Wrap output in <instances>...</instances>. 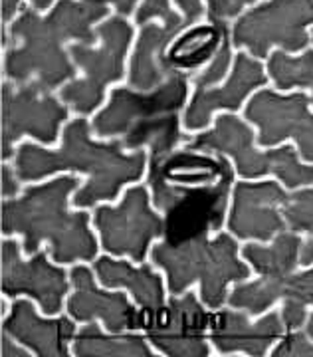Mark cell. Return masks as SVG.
Listing matches in <instances>:
<instances>
[{
  "label": "cell",
  "instance_id": "6da1fadb",
  "mask_svg": "<svg viewBox=\"0 0 313 357\" xmlns=\"http://www.w3.org/2000/svg\"><path fill=\"white\" fill-rule=\"evenodd\" d=\"M234 177L228 157L188 145L149 157L147 187L165 218V243L176 246L222 229Z\"/></svg>",
  "mask_w": 313,
  "mask_h": 357
},
{
  "label": "cell",
  "instance_id": "7a4b0ae2",
  "mask_svg": "<svg viewBox=\"0 0 313 357\" xmlns=\"http://www.w3.org/2000/svg\"><path fill=\"white\" fill-rule=\"evenodd\" d=\"M109 18V4L101 0H58L46 16L22 6L10 24V44L4 50L2 74L14 86L36 79L54 91L74 79L75 68L66 42L96 44L93 24Z\"/></svg>",
  "mask_w": 313,
  "mask_h": 357
},
{
  "label": "cell",
  "instance_id": "3957f363",
  "mask_svg": "<svg viewBox=\"0 0 313 357\" xmlns=\"http://www.w3.org/2000/svg\"><path fill=\"white\" fill-rule=\"evenodd\" d=\"M93 129L86 117L68 121L58 149L36 143H20L14 155V169L22 183L42 181L60 173H82L88 181L74 195V206L91 208L100 203H112L125 185L139 183L149 155L145 149L123 153L119 139L96 141Z\"/></svg>",
  "mask_w": 313,
  "mask_h": 357
},
{
  "label": "cell",
  "instance_id": "277c9868",
  "mask_svg": "<svg viewBox=\"0 0 313 357\" xmlns=\"http://www.w3.org/2000/svg\"><path fill=\"white\" fill-rule=\"evenodd\" d=\"M77 177H54L26 187L20 197L2 199L0 229L4 236H22L26 255H36L42 243L50 244L56 264L93 262L100 243L91 230L88 211H72L70 197L79 189Z\"/></svg>",
  "mask_w": 313,
  "mask_h": 357
},
{
  "label": "cell",
  "instance_id": "5b68a950",
  "mask_svg": "<svg viewBox=\"0 0 313 357\" xmlns=\"http://www.w3.org/2000/svg\"><path fill=\"white\" fill-rule=\"evenodd\" d=\"M192 74L175 72L159 88L139 91L115 86L109 100L91 119L93 135L100 139H119L125 151L149 147V157L169 153L190 137L183 133V117Z\"/></svg>",
  "mask_w": 313,
  "mask_h": 357
},
{
  "label": "cell",
  "instance_id": "8992f818",
  "mask_svg": "<svg viewBox=\"0 0 313 357\" xmlns=\"http://www.w3.org/2000/svg\"><path fill=\"white\" fill-rule=\"evenodd\" d=\"M238 238L218 232L216 238L199 236L183 244L157 243L151 246V262L165 272L167 288L173 296L185 294L199 284L202 304L218 310L228 302L230 284L250 278L252 266L240 258Z\"/></svg>",
  "mask_w": 313,
  "mask_h": 357
},
{
  "label": "cell",
  "instance_id": "52a82bcc",
  "mask_svg": "<svg viewBox=\"0 0 313 357\" xmlns=\"http://www.w3.org/2000/svg\"><path fill=\"white\" fill-rule=\"evenodd\" d=\"M256 131L250 121L236 114L216 115L211 129L199 131L187 145L206 153H220L232 161L242 178L276 177L288 191L313 185V165L301 161L293 145H277L260 151L256 147Z\"/></svg>",
  "mask_w": 313,
  "mask_h": 357
},
{
  "label": "cell",
  "instance_id": "ba28073f",
  "mask_svg": "<svg viewBox=\"0 0 313 357\" xmlns=\"http://www.w3.org/2000/svg\"><path fill=\"white\" fill-rule=\"evenodd\" d=\"M101 44H74L70 56L84 77H74L60 88V100L75 114L89 115L98 112L105 89L125 76V58L135 36V26L125 16H109L96 28Z\"/></svg>",
  "mask_w": 313,
  "mask_h": 357
},
{
  "label": "cell",
  "instance_id": "9c48e42d",
  "mask_svg": "<svg viewBox=\"0 0 313 357\" xmlns=\"http://www.w3.org/2000/svg\"><path fill=\"white\" fill-rule=\"evenodd\" d=\"M313 0H264L232 24V44L256 60L272 50L300 54L312 44Z\"/></svg>",
  "mask_w": 313,
  "mask_h": 357
},
{
  "label": "cell",
  "instance_id": "30bf717a",
  "mask_svg": "<svg viewBox=\"0 0 313 357\" xmlns=\"http://www.w3.org/2000/svg\"><path fill=\"white\" fill-rule=\"evenodd\" d=\"M91 225L107 255L129 256L135 264H143L153 243L165 236V218L151 206V191L145 185L129 187L115 206H96Z\"/></svg>",
  "mask_w": 313,
  "mask_h": 357
},
{
  "label": "cell",
  "instance_id": "8fae6325",
  "mask_svg": "<svg viewBox=\"0 0 313 357\" xmlns=\"http://www.w3.org/2000/svg\"><path fill=\"white\" fill-rule=\"evenodd\" d=\"M2 105V161L14 159V143L22 137H32L42 145L58 141L62 123L70 117V107L58 100L50 89L36 79L24 86L2 82L0 91Z\"/></svg>",
  "mask_w": 313,
  "mask_h": 357
},
{
  "label": "cell",
  "instance_id": "7c38bea8",
  "mask_svg": "<svg viewBox=\"0 0 313 357\" xmlns=\"http://www.w3.org/2000/svg\"><path fill=\"white\" fill-rule=\"evenodd\" d=\"M312 98L303 91L282 93L280 89H258L246 103L244 119L256 129L260 147H277L291 139L301 161L313 165Z\"/></svg>",
  "mask_w": 313,
  "mask_h": 357
},
{
  "label": "cell",
  "instance_id": "4fadbf2b",
  "mask_svg": "<svg viewBox=\"0 0 313 357\" xmlns=\"http://www.w3.org/2000/svg\"><path fill=\"white\" fill-rule=\"evenodd\" d=\"M141 330L155 349L169 357H208L211 314L199 294L187 290L169 298L163 306L141 310Z\"/></svg>",
  "mask_w": 313,
  "mask_h": 357
},
{
  "label": "cell",
  "instance_id": "5bb4252c",
  "mask_svg": "<svg viewBox=\"0 0 313 357\" xmlns=\"http://www.w3.org/2000/svg\"><path fill=\"white\" fill-rule=\"evenodd\" d=\"M22 244L14 238H4L0 244V288L4 298L26 296L34 300L46 316H58L63 307V298L70 292V274L62 264H52L50 250L40 248L32 258H22Z\"/></svg>",
  "mask_w": 313,
  "mask_h": 357
},
{
  "label": "cell",
  "instance_id": "9a60e30c",
  "mask_svg": "<svg viewBox=\"0 0 313 357\" xmlns=\"http://www.w3.org/2000/svg\"><path fill=\"white\" fill-rule=\"evenodd\" d=\"M288 197L289 192L280 185V181L242 178L234 183L226 218L228 232L246 243H272L276 234L288 230L282 213Z\"/></svg>",
  "mask_w": 313,
  "mask_h": 357
},
{
  "label": "cell",
  "instance_id": "2e32d148",
  "mask_svg": "<svg viewBox=\"0 0 313 357\" xmlns=\"http://www.w3.org/2000/svg\"><path fill=\"white\" fill-rule=\"evenodd\" d=\"M284 302L282 319L286 330H301L310 318V307H313V264L305 270H296L288 276L240 282L228 294L230 307L248 312L252 318L270 312L276 302Z\"/></svg>",
  "mask_w": 313,
  "mask_h": 357
},
{
  "label": "cell",
  "instance_id": "e0dca14e",
  "mask_svg": "<svg viewBox=\"0 0 313 357\" xmlns=\"http://www.w3.org/2000/svg\"><path fill=\"white\" fill-rule=\"evenodd\" d=\"M270 76L262 60H256L246 50H240L234 56L232 70L222 86L218 84L214 88L194 89L183 114V126L187 131H204L213 123L216 112L226 109L236 114L248 96L266 88Z\"/></svg>",
  "mask_w": 313,
  "mask_h": 357
},
{
  "label": "cell",
  "instance_id": "ac0fdd59",
  "mask_svg": "<svg viewBox=\"0 0 313 357\" xmlns=\"http://www.w3.org/2000/svg\"><path fill=\"white\" fill-rule=\"evenodd\" d=\"M93 268L74 264L70 270V280L74 292L68 298V316L75 321H93L100 319L107 332H135L141 330V307L133 306L125 294L113 288H101L96 282Z\"/></svg>",
  "mask_w": 313,
  "mask_h": 357
},
{
  "label": "cell",
  "instance_id": "d6986e66",
  "mask_svg": "<svg viewBox=\"0 0 313 357\" xmlns=\"http://www.w3.org/2000/svg\"><path fill=\"white\" fill-rule=\"evenodd\" d=\"M250 318L248 312L238 307L213 310L208 340L218 349V354L266 356L268 349H272L288 332L280 310L266 312L256 321H252Z\"/></svg>",
  "mask_w": 313,
  "mask_h": 357
},
{
  "label": "cell",
  "instance_id": "ffe728a7",
  "mask_svg": "<svg viewBox=\"0 0 313 357\" xmlns=\"http://www.w3.org/2000/svg\"><path fill=\"white\" fill-rule=\"evenodd\" d=\"M75 319L70 316L42 318L28 300H16L2 319V332L13 335L26 349L40 357H68L75 337Z\"/></svg>",
  "mask_w": 313,
  "mask_h": 357
},
{
  "label": "cell",
  "instance_id": "44dd1931",
  "mask_svg": "<svg viewBox=\"0 0 313 357\" xmlns=\"http://www.w3.org/2000/svg\"><path fill=\"white\" fill-rule=\"evenodd\" d=\"M188 28L187 22H163V24L141 26L137 34V42L129 60V74L127 84L129 88L139 91H151L159 88L163 82L173 76L175 70L169 64L167 48H171L173 40Z\"/></svg>",
  "mask_w": 313,
  "mask_h": 357
},
{
  "label": "cell",
  "instance_id": "7402d4cb",
  "mask_svg": "<svg viewBox=\"0 0 313 357\" xmlns=\"http://www.w3.org/2000/svg\"><path fill=\"white\" fill-rule=\"evenodd\" d=\"M93 272L101 286L127 290L141 310H155L167 302V280L153 270V264L135 266L123 258L100 256L93 260Z\"/></svg>",
  "mask_w": 313,
  "mask_h": 357
},
{
  "label": "cell",
  "instance_id": "603a6c76",
  "mask_svg": "<svg viewBox=\"0 0 313 357\" xmlns=\"http://www.w3.org/2000/svg\"><path fill=\"white\" fill-rule=\"evenodd\" d=\"M303 238L298 232L284 230L274 236L270 244L246 243L242 246V258L252 270L264 278H280L296 272L300 266V255Z\"/></svg>",
  "mask_w": 313,
  "mask_h": 357
},
{
  "label": "cell",
  "instance_id": "cb8c5ba5",
  "mask_svg": "<svg viewBox=\"0 0 313 357\" xmlns=\"http://www.w3.org/2000/svg\"><path fill=\"white\" fill-rule=\"evenodd\" d=\"M230 30H232L230 26H216L208 22V24L192 26L187 32H181L167 52L169 64L175 70L194 74L202 66L211 64L214 54L218 52L222 40Z\"/></svg>",
  "mask_w": 313,
  "mask_h": 357
},
{
  "label": "cell",
  "instance_id": "d4e9b609",
  "mask_svg": "<svg viewBox=\"0 0 313 357\" xmlns=\"http://www.w3.org/2000/svg\"><path fill=\"white\" fill-rule=\"evenodd\" d=\"M74 354L77 357H153L147 337L137 333H105L96 319L77 330Z\"/></svg>",
  "mask_w": 313,
  "mask_h": 357
},
{
  "label": "cell",
  "instance_id": "484cf974",
  "mask_svg": "<svg viewBox=\"0 0 313 357\" xmlns=\"http://www.w3.org/2000/svg\"><path fill=\"white\" fill-rule=\"evenodd\" d=\"M266 72L280 91L298 88L312 91L313 105V48H305L300 54L272 50L266 60Z\"/></svg>",
  "mask_w": 313,
  "mask_h": 357
},
{
  "label": "cell",
  "instance_id": "4316f807",
  "mask_svg": "<svg viewBox=\"0 0 313 357\" xmlns=\"http://www.w3.org/2000/svg\"><path fill=\"white\" fill-rule=\"evenodd\" d=\"M288 222V230L298 234H307L301 244L300 266L307 268L313 264V185L301 187L289 192L288 201L282 208Z\"/></svg>",
  "mask_w": 313,
  "mask_h": 357
},
{
  "label": "cell",
  "instance_id": "83f0119b",
  "mask_svg": "<svg viewBox=\"0 0 313 357\" xmlns=\"http://www.w3.org/2000/svg\"><path fill=\"white\" fill-rule=\"evenodd\" d=\"M232 46L234 44H232V30H230L224 36V40H222L218 52L214 54L211 64L204 66V70H202L201 74L194 76V79H192L194 82V89L214 88V86H218L230 74L232 64H234V60H232Z\"/></svg>",
  "mask_w": 313,
  "mask_h": 357
},
{
  "label": "cell",
  "instance_id": "f1b7e54d",
  "mask_svg": "<svg viewBox=\"0 0 313 357\" xmlns=\"http://www.w3.org/2000/svg\"><path fill=\"white\" fill-rule=\"evenodd\" d=\"M258 0H206V18L211 24L230 26Z\"/></svg>",
  "mask_w": 313,
  "mask_h": 357
},
{
  "label": "cell",
  "instance_id": "f546056e",
  "mask_svg": "<svg viewBox=\"0 0 313 357\" xmlns=\"http://www.w3.org/2000/svg\"><path fill=\"white\" fill-rule=\"evenodd\" d=\"M155 18H161L163 22H183L185 16L173 10L171 0H141L135 10V24L145 26Z\"/></svg>",
  "mask_w": 313,
  "mask_h": 357
},
{
  "label": "cell",
  "instance_id": "4dcf8cb0",
  "mask_svg": "<svg viewBox=\"0 0 313 357\" xmlns=\"http://www.w3.org/2000/svg\"><path fill=\"white\" fill-rule=\"evenodd\" d=\"M274 357H313V340L305 330H288L272 351Z\"/></svg>",
  "mask_w": 313,
  "mask_h": 357
},
{
  "label": "cell",
  "instance_id": "1f68e13d",
  "mask_svg": "<svg viewBox=\"0 0 313 357\" xmlns=\"http://www.w3.org/2000/svg\"><path fill=\"white\" fill-rule=\"evenodd\" d=\"M22 2L24 0H0V8H2V26H6L14 18V14L22 8ZM30 6H34L38 13H44L52 8V4L56 0H28Z\"/></svg>",
  "mask_w": 313,
  "mask_h": 357
},
{
  "label": "cell",
  "instance_id": "d6a6232c",
  "mask_svg": "<svg viewBox=\"0 0 313 357\" xmlns=\"http://www.w3.org/2000/svg\"><path fill=\"white\" fill-rule=\"evenodd\" d=\"M0 173H2V199H14V197H18V192H20V183H22V181L16 175V169L4 161Z\"/></svg>",
  "mask_w": 313,
  "mask_h": 357
},
{
  "label": "cell",
  "instance_id": "836d02e7",
  "mask_svg": "<svg viewBox=\"0 0 313 357\" xmlns=\"http://www.w3.org/2000/svg\"><path fill=\"white\" fill-rule=\"evenodd\" d=\"M175 4L178 6L181 14L185 16L187 26H192L194 22L201 20V16L204 14V6L202 0H175Z\"/></svg>",
  "mask_w": 313,
  "mask_h": 357
},
{
  "label": "cell",
  "instance_id": "e575fe53",
  "mask_svg": "<svg viewBox=\"0 0 313 357\" xmlns=\"http://www.w3.org/2000/svg\"><path fill=\"white\" fill-rule=\"evenodd\" d=\"M13 335H8L6 332H2V357H26L28 351L26 349H20L18 345L14 344Z\"/></svg>",
  "mask_w": 313,
  "mask_h": 357
},
{
  "label": "cell",
  "instance_id": "d590c367",
  "mask_svg": "<svg viewBox=\"0 0 313 357\" xmlns=\"http://www.w3.org/2000/svg\"><path fill=\"white\" fill-rule=\"evenodd\" d=\"M105 4H109L115 8V13L119 16H131V14L137 10V0H101Z\"/></svg>",
  "mask_w": 313,
  "mask_h": 357
},
{
  "label": "cell",
  "instance_id": "8d00e7d4",
  "mask_svg": "<svg viewBox=\"0 0 313 357\" xmlns=\"http://www.w3.org/2000/svg\"><path fill=\"white\" fill-rule=\"evenodd\" d=\"M305 333L310 335L313 340V312L310 314V318H307V321H305Z\"/></svg>",
  "mask_w": 313,
  "mask_h": 357
},
{
  "label": "cell",
  "instance_id": "74e56055",
  "mask_svg": "<svg viewBox=\"0 0 313 357\" xmlns=\"http://www.w3.org/2000/svg\"><path fill=\"white\" fill-rule=\"evenodd\" d=\"M312 44H313V30H312Z\"/></svg>",
  "mask_w": 313,
  "mask_h": 357
}]
</instances>
